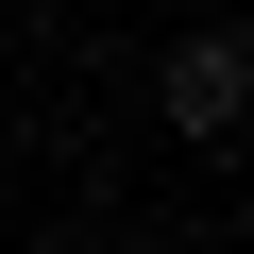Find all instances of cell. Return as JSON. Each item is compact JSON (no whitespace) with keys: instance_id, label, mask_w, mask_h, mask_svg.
Returning <instances> with one entry per match:
<instances>
[{"instance_id":"1","label":"cell","mask_w":254,"mask_h":254,"mask_svg":"<svg viewBox=\"0 0 254 254\" xmlns=\"http://www.w3.org/2000/svg\"><path fill=\"white\" fill-rule=\"evenodd\" d=\"M237 85H254V51H237V34H187V51L153 68V102H170V136H187V153H220V136H237Z\"/></svg>"}]
</instances>
